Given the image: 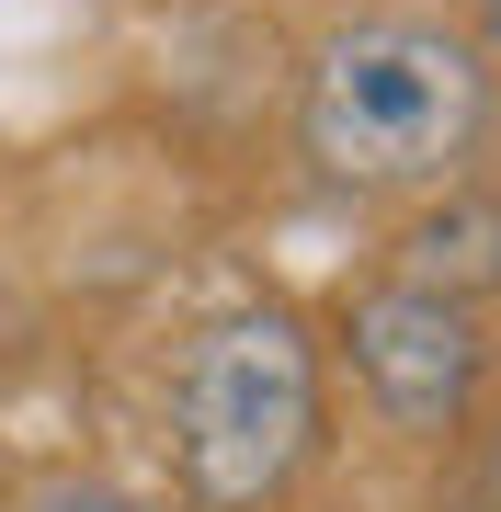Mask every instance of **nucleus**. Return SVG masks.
<instances>
[{"label": "nucleus", "mask_w": 501, "mask_h": 512, "mask_svg": "<svg viewBox=\"0 0 501 512\" xmlns=\"http://www.w3.org/2000/svg\"><path fill=\"white\" fill-rule=\"evenodd\" d=\"M490 137V57L422 12L319 35L297 80V148L331 194H445Z\"/></svg>", "instance_id": "obj_1"}, {"label": "nucleus", "mask_w": 501, "mask_h": 512, "mask_svg": "<svg viewBox=\"0 0 501 512\" xmlns=\"http://www.w3.org/2000/svg\"><path fill=\"white\" fill-rule=\"evenodd\" d=\"M319 456V342L297 308H217L171 376V467L194 512H262Z\"/></svg>", "instance_id": "obj_2"}, {"label": "nucleus", "mask_w": 501, "mask_h": 512, "mask_svg": "<svg viewBox=\"0 0 501 512\" xmlns=\"http://www.w3.org/2000/svg\"><path fill=\"white\" fill-rule=\"evenodd\" d=\"M342 353L365 376V399L399 421V433H456L479 410V376H490V330H479V296H445V285H365L342 308Z\"/></svg>", "instance_id": "obj_3"}, {"label": "nucleus", "mask_w": 501, "mask_h": 512, "mask_svg": "<svg viewBox=\"0 0 501 512\" xmlns=\"http://www.w3.org/2000/svg\"><path fill=\"white\" fill-rule=\"evenodd\" d=\"M399 274L410 285H445V296H490L501 285V205L479 194H445L399 228Z\"/></svg>", "instance_id": "obj_4"}, {"label": "nucleus", "mask_w": 501, "mask_h": 512, "mask_svg": "<svg viewBox=\"0 0 501 512\" xmlns=\"http://www.w3.org/2000/svg\"><path fill=\"white\" fill-rule=\"evenodd\" d=\"M23 512H160V501L114 490V478H46V490H23Z\"/></svg>", "instance_id": "obj_5"}, {"label": "nucleus", "mask_w": 501, "mask_h": 512, "mask_svg": "<svg viewBox=\"0 0 501 512\" xmlns=\"http://www.w3.org/2000/svg\"><path fill=\"white\" fill-rule=\"evenodd\" d=\"M479 35H490V46H501V0H479Z\"/></svg>", "instance_id": "obj_6"}]
</instances>
